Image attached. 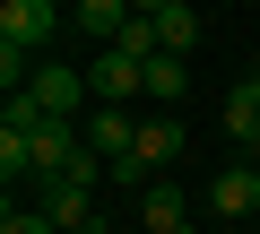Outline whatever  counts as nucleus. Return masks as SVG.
Masks as SVG:
<instances>
[{"label":"nucleus","instance_id":"ddd939ff","mask_svg":"<svg viewBox=\"0 0 260 234\" xmlns=\"http://www.w3.org/2000/svg\"><path fill=\"white\" fill-rule=\"evenodd\" d=\"M0 234H52V217H44V208H9V217H0Z\"/></svg>","mask_w":260,"mask_h":234},{"label":"nucleus","instance_id":"9d476101","mask_svg":"<svg viewBox=\"0 0 260 234\" xmlns=\"http://www.w3.org/2000/svg\"><path fill=\"white\" fill-rule=\"evenodd\" d=\"M148 18H156V44L191 61V44H200V9L191 0H148Z\"/></svg>","mask_w":260,"mask_h":234},{"label":"nucleus","instance_id":"39448f33","mask_svg":"<svg viewBox=\"0 0 260 234\" xmlns=\"http://www.w3.org/2000/svg\"><path fill=\"white\" fill-rule=\"evenodd\" d=\"M52 35H61V9H52V0H9V9H0V44L44 52Z\"/></svg>","mask_w":260,"mask_h":234},{"label":"nucleus","instance_id":"4468645a","mask_svg":"<svg viewBox=\"0 0 260 234\" xmlns=\"http://www.w3.org/2000/svg\"><path fill=\"white\" fill-rule=\"evenodd\" d=\"M139 234H148V225H139ZM182 234H191V225H182Z\"/></svg>","mask_w":260,"mask_h":234},{"label":"nucleus","instance_id":"0eeeda50","mask_svg":"<svg viewBox=\"0 0 260 234\" xmlns=\"http://www.w3.org/2000/svg\"><path fill=\"white\" fill-rule=\"evenodd\" d=\"M225 139L260 156V70H251V78H234V95H225Z\"/></svg>","mask_w":260,"mask_h":234},{"label":"nucleus","instance_id":"9b49d317","mask_svg":"<svg viewBox=\"0 0 260 234\" xmlns=\"http://www.w3.org/2000/svg\"><path fill=\"white\" fill-rule=\"evenodd\" d=\"M130 18H139V9H130V0H87V9H78V26H87V35H95L104 52L121 44V26H130Z\"/></svg>","mask_w":260,"mask_h":234},{"label":"nucleus","instance_id":"2eb2a0df","mask_svg":"<svg viewBox=\"0 0 260 234\" xmlns=\"http://www.w3.org/2000/svg\"><path fill=\"white\" fill-rule=\"evenodd\" d=\"M251 165H260V156H251Z\"/></svg>","mask_w":260,"mask_h":234},{"label":"nucleus","instance_id":"6e6552de","mask_svg":"<svg viewBox=\"0 0 260 234\" xmlns=\"http://www.w3.org/2000/svg\"><path fill=\"white\" fill-rule=\"evenodd\" d=\"M139 225H148V234H182V225H191L182 182H148V191H139Z\"/></svg>","mask_w":260,"mask_h":234},{"label":"nucleus","instance_id":"20e7f679","mask_svg":"<svg viewBox=\"0 0 260 234\" xmlns=\"http://www.w3.org/2000/svg\"><path fill=\"white\" fill-rule=\"evenodd\" d=\"M26 95H35V104H44V122H78V113H87V95H95V87H87V78H78V70H70V61H44V70H35V87H26Z\"/></svg>","mask_w":260,"mask_h":234},{"label":"nucleus","instance_id":"f257e3e1","mask_svg":"<svg viewBox=\"0 0 260 234\" xmlns=\"http://www.w3.org/2000/svg\"><path fill=\"white\" fill-rule=\"evenodd\" d=\"M87 156L104 174H121L130 156H139V113H130V104H95L87 113Z\"/></svg>","mask_w":260,"mask_h":234},{"label":"nucleus","instance_id":"423d86ee","mask_svg":"<svg viewBox=\"0 0 260 234\" xmlns=\"http://www.w3.org/2000/svg\"><path fill=\"white\" fill-rule=\"evenodd\" d=\"M87 87H95L104 104H130V95H148V70L121 61V52H95V61H87Z\"/></svg>","mask_w":260,"mask_h":234},{"label":"nucleus","instance_id":"7ed1b4c3","mask_svg":"<svg viewBox=\"0 0 260 234\" xmlns=\"http://www.w3.org/2000/svg\"><path fill=\"white\" fill-rule=\"evenodd\" d=\"M44 217H52V234H104V225H95V174L44 182Z\"/></svg>","mask_w":260,"mask_h":234},{"label":"nucleus","instance_id":"1a4fd4ad","mask_svg":"<svg viewBox=\"0 0 260 234\" xmlns=\"http://www.w3.org/2000/svg\"><path fill=\"white\" fill-rule=\"evenodd\" d=\"M208 208H217V217H251V208H260V165H225V174L208 182Z\"/></svg>","mask_w":260,"mask_h":234},{"label":"nucleus","instance_id":"f03ea898","mask_svg":"<svg viewBox=\"0 0 260 234\" xmlns=\"http://www.w3.org/2000/svg\"><path fill=\"white\" fill-rule=\"evenodd\" d=\"M174 156H182V122H174V113H148V122H139V156H130L113 182H139V191H148V182H165Z\"/></svg>","mask_w":260,"mask_h":234},{"label":"nucleus","instance_id":"f8f14e48","mask_svg":"<svg viewBox=\"0 0 260 234\" xmlns=\"http://www.w3.org/2000/svg\"><path fill=\"white\" fill-rule=\"evenodd\" d=\"M182 87H191V61H182V52H156V61H148V95L165 104V95H182Z\"/></svg>","mask_w":260,"mask_h":234}]
</instances>
